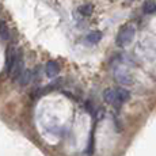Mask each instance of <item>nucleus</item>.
<instances>
[{"mask_svg":"<svg viewBox=\"0 0 156 156\" xmlns=\"http://www.w3.org/2000/svg\"><path fill=\"white\" fill-rule=\"evenodd\" d=\"M134 34H136L134 26H132V25L122 26L121 30H119V33H118V35H117V40H115L117 46L125 48V46H128V45H130V42L134 38Z\"/></svg>","mask_w":156,"mask_h":156,"instance_id":"nucleus-1","label":"nucleus"},{"mask_svg":"<svg viewBox=\"0 0 156 156\" xmlns=\"http://www.w3.org/2000/svg\"><path fill=\"white\" fill-rule=\"evenodd\" d=\"M22 60L20 53H18L16 48L10 46L7 49V55H5V68H7L8 75H11V72L15 69V67L18 65V62Z\"/></svg>","mask_w":156,"mask_h":156,"instance_id":"nucleus-2","label":"nucleus"},{"mask_svg":"<svg viewBox=\"0 0 156 156\" xmlns=\"http://www.w3.org/2000/svg\"><path fill=\"white\" fill-rule=\"evenodd\" d=\"M103 99L107 102V103L113 105L115 107H119L118 105V94H117V90L114 88H109L103 92Z\"/></svg>","mask_w":156,"mask_h":156,"instance_id":"nucleus-3","label":"nucleus"},{"mask_svg":"<svg viewBox=\"0 0 156 156\" xmlns=\"http://www.w3.org/2000/svg\"><path fill=\"white\" fill-rule=\"evenodd\" d=\"M45 71H46V75L49 77H55L60 73V65L58 62L55 61V60H50V61L46 62V67H45Z\"/></svg>","mask_w":156,"mask_h":156,"instance_id":"nucleus-4","label":"nucleus"},{"mask_svg":"<svg viewBox=\"0 0 156 156\" xmlns=\"http://www.w3.org/2000/svg\"><path fill=\"white\" fill-rule=\"evenodd\" d=\"M101 40H102V33H101V31H98V30H97V31L90 33V34L86 37L87 44H90V45H95V44H98Z\"/></svg>","mask_w":156,"mask_h":156,"instance_id":"nucleus-5","label":"nucleus"},{"mask_svg":"<svg viewBox=\"0 0 156 156\" xmlns=\"http://www.w3.org/2000/svg\"><path fill=\"white\" fill-rule=\"evenodd\" d=\"M31 77H33V72L31 71H23V73L18 77V80H19V83L22 86H26V84H29V83L31 82Z\"/></svg>","mask_w":156,"mask_h":156,"instance_id":"nucleus-6","label":"nucleus"},{"mask_svg":"<svg viewBox=\"0 0 156 156\" xmlns=\"http://www.w3.org/2000/svg\"><path fill=\"white\" fill-rule=\"evenodd\" d=\"M117 94H118V105L121 106L122 103H125L129 97H130V94H129V91H126V90L124 88H117Z\"/></svg>","mask_w":156,"mask_h":156,"instance_id":"nucleus-7","label":"nucleus"},{"mask_svg":"<svg viewBox=\"0 0 156 156\" xmlns=\"http://www.w3.org/2000/svg\"><path fill=\"white\" fill-rule=\"evenodd\" d=\"M143 8H144V12L145 14H152L156 11V4H155V2H152V0H147V2L144 3Z\"/></svg>","mask_w":156,"mask_h":156,"instance_id":"nucleus-8","label":"nucleus"},{"mask_svg":"<svg viewBox=\"0 0 156 156\" xmlns=\"http://www.w3.org/2000/svg\"><path fill=\"white\" fill-rule=\"evenodd\" d=\"M92 11H94L92 4H83L79 7V12L82 14L83 16H90V15L92 14Z\"/></svg>","mask_w":156,"mask_h":156,"instance_id":"nucleus-9","label":"nucleus"},{"mask_svg":"<svg viewBox=\"0 0 156 156\" xmlns=\"http://www.w3.org/2000/svg\"><path fill=\"white\" fill-rule=\"evenodd\" d=\"M0 37L3 40H8L10 38V31H8V27L4 22H0Z\"/></svg>","mask_w":156,"mask_h":156,"instance_id":"nucleus-10","label":"nucleus"}]
</instances>
